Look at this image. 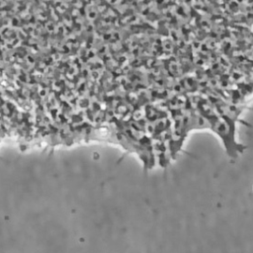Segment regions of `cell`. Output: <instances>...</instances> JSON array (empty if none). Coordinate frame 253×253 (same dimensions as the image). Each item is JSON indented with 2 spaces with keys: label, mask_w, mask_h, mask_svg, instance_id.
I'll return each instance as SVG.
<instances>
[{
  "label": "cell",
  "mask_w": 253,
  "mask_h": 253,
  "mask_svg": "<svg viewBox=\"0 0 253 253\" xmlns=\"http://www.w3.org/2000/svg\"><path fill=\"white\" fill-rule=\"evenodd\" d=\"M211 119L212 120L210 121L209 125L223 140L227 151H231L232 154L235 155L240 149L238 148V144L234 141V122H231L225 117L220 119L212 117Z\"/></svg>",
  "instance_id": "6da1fadb"
}]
</instances>
